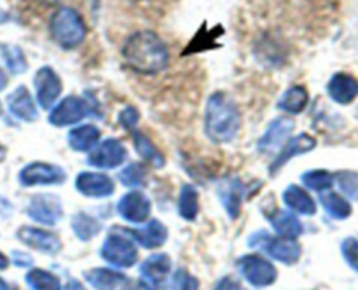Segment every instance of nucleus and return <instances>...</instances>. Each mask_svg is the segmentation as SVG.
Here are the masks:
<instances>
[{
	"label": "nucleus",
	"instance_id": "f257e3e1",
	"mask_svg": "<svg viewBox=\"0 0 358 290\" xmlns=\"http://www.w3.org/2000/svg\"><path fill=\"white\" fill-rule=\"evenodd\" d=\"M121 52L129 68L145 75L163 72L170 59L166 44L152 30H140L129 35Z\"/></svg>",
	"mask_w": 358,
	"mask_h": 290
},
{
	"label": "nucleus",
	"instance_id": "f03ea898",
	"mask_svg": "<svg viewBox=\"0 0 358 290\" xmlns=\"http://www.w3.org/2000/svg\"><path fill=\"white\" fill-rule=\"evenodd\" d=\"M241 117L233 98L226 93H213L206 101L205 131L212 142H231L240 131Z\"/></svg>",
	"mask_w": 358,
	"mask_h": 290
},
{
	"label": "nucleus",
	"instance_id": "7ed1b4c3",
	"mask_svg": "<svg viewBox=\"0 0 358 290\" xmlns=\"http://www.w3.org/2000/svg\"><path fill=\"white\" fill-rule=\"evenodd\" d=\"M49 30H51L52 41L63 49L79 48L87 35V28L83 16L73 7L69 6L58 7L52 13L51 21H49Z\"/></svg>",
	"mask_w": 358,
	"mask_h": 290
},
{
	"label": "nucleus",
	"instance_id": "20e7f679",
	"mask_svg": "<svg viewBox=\"0 0 358 290\" xmlns=\"http://www.w3.org/2000/svg\"><path fill=\"white\" fill-rule=\"evenodd\" d=\"M250 247H259L271 255L276 261L283 262V264H296L301 257V245L296 240H289V238L282 236H269L266 231H259L254 236L248 240Z\"/></svg>",
	"mask_w": 358,
	"mask_h": 290
},
{
	"label": "nucleus",
	"instance_id": "39448f33",
	"mask_svg": "<svg viewBox=\"0 0 358 290\" xmlns=\"http://www.w3.org/2000/svg\"><path fill=\"white\" fill-rule=\"evenodd\" d=\"M101 259L114 268H133L138 259L135 241L124 234H108L100 250Z\"/></svg>",
	"mask_w": 358,
	"mask_h": 290
},
{
	"label": "nucleus",
	"instance_id": "423d86ee",
	"mask_svg": "<svg viewBox=\"0 0 358 290\" xmlns=\"http://www.w3.org/2000/svg\"><path fill=\"white\" fill-rule=\"evenodd\" d=\"M238 269L243 275V278L257 289L273 285L278 278V271H276L275 266L262 255H243L238 261Z\"/></svg>",
	"mask_w": 358,
	"mask_h": 290
},
{
	"label": "nucleus",
	"instance_id": "0eeeda50",
	"mask_svg": "<svg viewBox=\"0 0 358 290\" xmlns=\"http://www.w3.org/2000/svg\"><path fill=\"white\" fill-rule=\"evenodd\" d=\"M66 180V173L58 164L30 163L20 171V184L23 187L35 185H59Z\"/></svg>",
	"mask_w": 358,
	"mask_h": 290
},
{
	"label": "nucleus",
	"instance_id": "6e6552de",
	"mask_svg": "<svg viewBox=\"0 0 358 290\" xmlns=\"http://www.w3.org/2000/svg\"><path fill=\"white\" fill-rule=\"evenodd\" d=\"M171 261L166 254H154L140 266V287L142 290H161L170 275Z\"/></svg>",
	"mask_w": 358,
	"mask_h": 290
},
{
	"label": "nucleus",
	"instance_id": "1a4fd4ad",
	"mask_svg": "<svg viewBox=\"0 0 358 290\" xmlns=\"http://www.w3.org/2000/svg\"><path fill=\"white\" fill-rule=\"evenodd\" d=\"M90 114L91 105H87L86 100L79 96H66L56 107H52L49 122L56 128H65V126L77 124Z\"/></svg>",
	"mask_w": 358,
	"mask_h": 290
},
{
	"label": "nucleus",
	"instance_id": "9d476101",
	"mask_svg": "<svg viewBox=\"0 0 358 290\" xmlns=\"http://www.w3.org/2000/svg\"><path fill=\"white\" fill-rule=\"evenodd\" d=\"M34 86L35 98H37L38 105L44 110H49L56 103V100H58L63 91L62 79L51 66H42V68L37 70L34 77Z\"/></svg>",
	"mask_w": 358,
	"mask_h": 290
},
{
	"label": "nucleus",
	"instance_id": "9b49d317",
	"mask_svg": "<svg viewBox=\"0 0 358 290\" xmlns=\"http://www.w3.org/2000/svg\"><path fill=\"white\" fill-rule=\"evenodd\" d=\"M27 215L31 220L44 226H55L59 222L63 215V206L58 196H52L44 192V194H35L30 199L27 208Z\"/></svg>",
	"mask_w": 358,
	"mask_h": 290
},
{
	"label": "nucleus",
	"instance_id": "f8f14e48",
	"mask_svg": "<svg viewBox=\"0 0 358 290\" xmlns=\"http://www.w3.org/2000/svg\"><path fill=\"white\" fill-rule=\"evenodd\" d=\"M126 157H128V152L122 142H119L117 138H107L91 150L87 163L101 170H114L124 163Z\"/></svg>",
	"mask_w": 358,
	"mask_h": 290
},
{
	"label": "nucleus",
	"instance_id": "ddd939ff",
	"mask_svg": "<svg viewBox=\"0 0 358 290\" xmlns=\"http://www.w3.org/2000/svg\"><path fill=\"white\" fill-rule=\"evenodd\" d=\"M152 203L143 192L129 191L119 199L117 213L122 220L131 224H143L149 220Z\"/></svg>",
	"mask_w": 358,
	"mask_h": 290
},
{
	"label": "nucleus",
	"instance_id": "4468645a",
	"mask_svg": "<svg viewBox=\"0 0 358 290\" xmlns=\"http://www.w3.org/2000/svg\"><path fill=\"white\" fill-rule=\"evenodd\" d=\"M16 236L21 243L30 248H35V250L42 252V254L56 255L62 250V241H59V238L55 233H49V231L41 229V227L23 226L17 229Z\"/></svg>",
	"mask_w": 358,
	"mask_h": 290
},
{
	"label": "nucleus",
	"instance_id": "2eb2a0df",
	"mask_svg": "<svg viewBox=\"0 0 358 290\" xmlns=\"http://www.w3.org/2000/svg\"><path fill=\"white\" fill-rule=\"evenodd\" d=\"M76 189L87 198H107L115 191V184L110 177L96 171H83L76 178Z\"/></svg>",
	"mask_w": 358,
	"mask_h": 290
},
{
	"label": "nucleus",
	"instance_id": "dca6fc26",
	"mask_svg": "<svg viewBox=\"0 0 358 290\" xmlns=\"http://www.w3.org/2000/svg\"><path fill=\"white\" fill-rule=\"evenodd\" d=\"M7 108L16 119L24 122H31L38 117L37 105L31 98L30 91L24 86H17L13 93L7 96Z\"/></svg>",
	"mask_w": 358,
	"mask_h": 290
},
{
	"label": "nucleus",
	"instance_id": "f3484780",
	"mask_svg": "<svg viewBox=\"0 0 358 290\" xmlns=\"http://www.w3.org/2000/svg\"><path fill=\"white\" fill-rule=\"evenodd\" d=\"M294 131V122L289 117H276L275 121L269 124L268 131L261 136L257 147L261 152H271V150H278L282 143L289 138L290 133Z\"/></svg>",
	"mask_w": 358,
	"mask_h": 290
},
{
	"label": "nucleus",
	"instance_id": "a211bd4d",
	"mask_svg": "<svg viewBox=\"0 0 358 290\" xmlns=\"http://www.w3.org/2000/svg\"><path fill=\"white\" fill-rule=\"evenodd\" d=\"M317 147V140L311 138L310 135L303 133V135L296 136V138L290 140L285 147L278 152V156L275 157V161L271 163V168H269V173L275 175L276 171L282 170L287 163H289L292 157L299 156V154H306L310 150H313Z\"/></svg>",
	"mask_w": 358,
	"mask_h": 290
},
{
	"label": "nucleus",
	"instance_id": "6ab92c4d",
	"mask_svg": "<svg viewBox=\"0 0 358 290\" xmlns=\"http://www.w3.org/2000/svg\"><path fill=\"white\" fill-rule=\"evenodd\" d=\"M245 187L238 178H226L219 185V199L224 205L229 219H238L241 212V201H243Z\"/></svg>",
	"mask_w": 358,
	"mask_h": 290
},
{
	"label": "nucleus",
	"instance_id": "aec40b11",
	"mask_svg": "<svg viewBox=\"0 0 358 290\" xmlns=\"http://www.w3.org/2000/svg\"><path fill=\"white\" fill-rule=\"evenodd\" d=\"M327 91L336 103L348 105L358 96V80L350 73L339 72L329 80Z\"/></svg>",
	"mask_w": 358,
	"mask_h": 290
},
{
	"label": "nucleus",
	"instance_id": "412c9836",
	"mask_svg": "<svg viewBox=\"0 0 358 290\" xmlns=\"http://www.w3.org/2000/svg\"><path fill=\"white\" fill-rule=\"evenodd\" d=\"M129 234H131L133 241L140 243L143 248H150V250L163 247L168 240V229L157 219L149 220L145 227L131 231Z\"/></svg>",
	"mask_w": 358,
	"mask_h": 290
},
{
	"label": "nucleus",
	"instance_id": "4be33fe9",
	"mask_svg": "<svg viewBox=\"0 0 358 290\" xmlns=\"http://www.w3.org/2000/svg\"><path fill=\"white\" fill-rule=\"evenodd\" d=\"M269 222H271L273 229L276 231L278 236L289 238V240H296L304 231L301 220L292 212H285V210L275 208L273 215H269Z\"/></svg>",
	"mask_w": 358,
	"mask_h": 290
},
{
	"label": "nucleus",
	"instance_id": "5701e85b",
	"mask_svg": "<svg viewBox=\"0 0 358 290\" xmlns=\"http://www.w3.org/2000/svg\"><path fill=\"white\" fill-rule=\"evenodd\" d=\"M283 203L290 212H297L301 215H315L317 213V203L299 185H289L283 192Z\"/></svg>",
	"mask_w": 358,
	"mask_h": 290
},
{
	"label": "nucleus",
	"instance_id": "b1692460",
	"mask_svg": "<svg viewBox=\"0 0 358 290\" xmlns=\"http://www.w3.org/2000/svg\"><path fill=\"white\" fill-rule=\"evenodd\" d=\"M84 278L94 290H115L124 283L126 276L114 269L93 268L84 273Z\"/></svg>",
	"mask_w": 358,
	"mask_h": 290
},
{
	"label": "nucleus",
	"instance_id": "393cba45",
	"mask_svg": "<svg viewBox=\"0 0 358 290\" xmlns=\"http://www.w3.org/2000/svg\"><path fill=\"white\" fill-rule=\"evenodd\" d=\"M100 142V129L94 124H83L69 133V145L76 152H91Z\"/></svg>",
	"mask_w": 358,
	"mask_h": 290
},
{
	"label": "nucleus",
	"instance_id": "a878e982",
	"mask_svg": "<svg viewBox=\"0 0 358 290\" xmlns=\"http://www.w3.org/2000/svg\"><path fill=\"white\" fill-rule=\"evenodd\" d=\"M308 100H310V96H308L306 87L296 84V86H290L289 89L282 94V98H280V101L276 103V107L283 112H289V114H301V112L306 108Z\"/></svg>",
	"mask_w": 358,
	"mask_h": 290
},
{
	"label": "nucleus",
	"instance_id": "bb28decb",
	"mask_svg": "<svg viewBox=\"0 0 358 290\" xmlns=\"http://www.w3.org/2000/svg\"><path fill=\"white\" fill-rule=\"evenodd\" d=\"M199 212V196L198 191L192 187L191 184H185L182 185L180 189V196H178V213L184 220H192L198 217Z\"/></svg>",
	"mask_w": 358,
	"mask_h": 290
},
{
	"label": "nucleus",
	"instance_id": "cd10ccee",
	"mask_svg": "<svg viewBox=\"0 0 358 290\" xmlns=\"http://www.w3.org/2000/svg\"><path fill=\"white\" fill-rule=\"evenodd\" d=\"M133 142H135V149L147 163L152 164L154 168H163L164 166V156L159 150L154 147V143L147 138L143 133L133 131Z\"/></svg>",
	"mask_w": 358,
	"mask_h": 290
},
{
	"label": "nucleus",
	"instance_id": "c85d7f7f",
	"mask_svg": "<svg viewBox=\"0 0 358 290\" xmlns=\"http://www.w3.org/2000/svg\"><path fill=\"white\" fill-rule=\"evenodd\" d=\"M72 229L76 236L83 241H90L91 238L96 236L101 231V224L98 222L94 217L87 215V213L79 212L73 215L72 219Z\"/></svg>",
	"mask_w": 358,
	"mask_h": 290
},
{
	"label": "nucleus",
	"instance_id": "c756f323",
	"mask_svg": "<svg viewBox=\"0 0 358 290\" xmlns=\"http://www.w3.org/2000/svg\"><path fill=\"white\" fill-rule=\"evenodd\" d=\"M320 203L325 212L334 219H346L352 215V205L338 192H324L320 194Z\"/></svg>",
	"mask_w": 358,
	"mask_h": 290
},
{
	"label": "nucleus",
	"instance_id": "7c9ffc66",
	"mask_svg": "<svg viewBox=\"0 0 358 290\" xmlns=\"http://www.w3.org/2000/svg\"><path fill=\"white\" fill-rule=\"evenodd\" d=\"M2 58L6 63L7 70H9L13 75H20V73L27 72L28 61L27 56H24L23 49L16 44H3L2 45Z\"/></svg>",
	"mask_w": 358,
	"mask_h": 290
},
{
	"label": "nucleus",
	"instance_id": "2f4dec72",
	"mask_svg": "<svg viewBox=\"0 0 358 290\" xmlns=\"http://www.w3.org/2000/svg\"><path fill=\"white\" fill-rule=\"evenodd\" d=\"M27 285L31 290H62L59 278L45 269H31L27 276Z\"/></svg>",
	"mask_w": 358,
	"mask_h": 290
},
{
	"label": "nucleus",
	"instance_id": "473e14b6",
	"mask_svg": "<svg viewBox=\"0 0 358 290\" xmlns=\"http://www.w3.org/2000/svg\"><path fill=\"white\" fill-rule=\"evenodd\" d=\"M303 182L306 187L311 189V191L325 192L332 187V184H334V177L325 170H311L303 175Z\"/></svg>",
	"mask_w": 358,
	"mask_h": 290
},
{
	"label": "nucleus",
	"instance_id": "72a5a7b5",
	"mask_svg": "<svg viewBox=\"0 0 358 290\" xmlns=\"http://www.w3.org/2000/svg\"><path fill=\"white\" fill-rule=\"evenodd\" d=\"M119 178L126 187H143L147 184V171L142 164L133 163L119 173Z\"/></svg>",
	"mask_w": 358,
	"mask_h": 290
},
{
	"label": "nucleus",
	"instance_id": "f704fd0d",
	"mask_svg": "<svg viewBox=\"0 0 358 290\" xmlns=\"http://www.w3.org/2000/svg\"><path fill=\"white\" fill-rule=\"evenodd\" d=\"M336 182H338L339 187L346 196L358 199V173H355V171H339L336 175Z\"/></svg>",
	"mask_w": 358,
	"mask_h": 290
},
{
	"label": "nucleus",
	"instance_id": "c9c22d12",
	"mask_svg": "<svg viewBox=\"0 0 358 290\" xmlns=\"http://www.w3.org/2000/svg\"><path fill=\"white\" fill-rule=\"evenodd\" d=\"M199 283L185 269H178L173 276V290H198Z\"/></svg>",
	"mask_w": 358,
	"mask_h": 290
},
{
	"label": "nucleus",
	"instance_id": "e433bc0d",
	"mask_svg": "<svg viewBox=\"0 0 358 290\" xmlns=\"http://www.w3.org/2000/svg\"><path fill=\"white\" fill-rule=\"evenodd\" d=\"M343 257L346 259L350 266H352L355 271H358V240L357 238H346L341 245Z\"/></svg>",
	"mask_w": 358,
	"mask_h": 290
},
{
	"label": "nucleus",
	"instance_id": "4c0bfd02",
	"mask_svg": "<svg viewBox=\"0 0 358 290\" xmlns=\"http://www.w3.org/2000/svg\"><path fill=\"white\" fill-rule=\"evenodd\" d=\"M140 114L135 107H126L122 108L119 114V124L126 129V131H135L136 124H138Z\"/></svg>",
	"mask_w": 358,
	"mask_h": 290
},
{
	"label": "nucleus",
	"instance_id": "58836bf2",
	"mask_svg": "<svg viewBox=\"0 0 358 290\" xmlns=\"http://www.w3.org/2000/svg\"><path fill=\"white\" fill-rule=\"evenodd\" d=\"M13 261H14V264L16 266H20V268H23V266H31V257L30 255H27V254H23V252H14L13 254Z\"/></svg>",
	"mask_w": 358,
	"mask_h": 290
},
{
	"label": "nucleus",
	"instance_id": "ea45409f",
	"mask_svg": "<svg viewBox=\"0 0 358 290\" xmlns=\"http://www.w3.org/2000/svg\"><path fill=\"white\" fill-rule=\"evenodd\" d=\"M215 290H238V283L231 276H224L215 285Z\"/></svg>",
	"mask_w": 358,
	"mask_h": 290
},
{
	"label": "nucleus",
	"instance_id": "a19ab883",
	"mask_svg": "<svg viewBox=\"0 0 358 290\" xmlns=\"http://www.w3.org/2000/svg\"><path fill=\"white\" fill-rule=\"evenodd\" d=\"M63 290H86V287H84L80 282H77V280H70Z\"/></svg>",
	"mask_w": 358,
	"mask_h": 290
},
{
	"label": "nucleus",
	"instance_id": "79ce46f5",
	"mask_svg": "<svg viewBox=\"0 0 358 290\" xmlns=\"http://www.w3.org/2000/svg\"><path fill=\"white\" fill-rule=\"evenodd\" d=\"M6 86H7V73L0 68V91L6 89Z\"/></svg>",
	"mask_w": 358,
	"mask_h": 290
},
{
	"label": "nucleus",
	"instance_id": "37998d69",
	"mask_svg": "<svg viewBox=\"0 0 358 290\" xmlns=\"http://www.w3.org/2000/svg\"><path fill=\"white\" fill-rule=\"evenodd\" d=\"M7 266H9V259H7L6 255H3L2 252H0V269H6Z\"/></svg>",
	"mask_w": 358,
	"mask_h": 290
},
{
	"label": "nucleus",
	"instance_id": "c03bdc74",
	"mask_svg": "<svg viewBox=\"0 0 358 290\" xmlns=\"http://www.w3.org/2000/svg\"><path fill=\"white\" fill-rule=\"evenodd\" d=\"M0 290H14L3 278H0Z\"/></svg>",
	"mask_w": 358,
	"mask_h": 290
},
{
	"label": "nucleus",
	"instance_id": "a18cd8bd",
	"mask_svg": "<svg viewBox=\"0 0 358 290\" xmlns=\"http://www.w3.org/2000/svg\"><path fill=\"white\" fill-rule=\"evenodd\" d=\"M3 157H6V147L0 145V161H2Z\"/></svg>",
	"mask_w": 358,
	"mask_h": 290
},
{
	"label": "nucleus",
	"instance_id": "49530a36",
	"mask_svg": "<svg viewBox=\"0 0 358 290\" xmlns=\"http://www.w3.org/2000/svg\"><path fill=\"white\" fill-rule=\"evenodd\" d=\"M124 290H136V285H133V283H129V285L126 287Z\"/></svg>",
	"mask_w": 358,
	"mask_h": 290
},
{
	"label": "nucleus",
	"instance_id": "de8ad7c7",
	"mask_svg": "<svg viewBox=\"0 0 358 290\" xmlns=\"http://www.w3.org/2000/svg\"><path fill=\"white\" fill-rule=\"evenodd\" d=\"M0 114H2V103H0Z\"/></svg>",
	"mask_w": 358,
	"mask_h": 290
},
{
	"label": "nucleus",
	"instance_id": "09e8293b",
	"mask_svg": "<svg viewBox=\"0 0 358 290\" xmlns=\"http://www.w3.org/2000/svg\"><path fill=\"white\" fill-rule=\"evenodd\" d=\"M129 2H140V0H129Z\"/></svg>",
	"mask_w": 358,
	"mask_h": 290
}]
</instances>
